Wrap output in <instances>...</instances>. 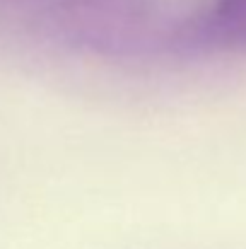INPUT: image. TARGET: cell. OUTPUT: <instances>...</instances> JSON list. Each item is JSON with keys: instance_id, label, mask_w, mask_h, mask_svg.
I'll return each mask as SVG.
<instances>
[{"instance_id": "obj_1", "label": "cell", "mask_w": 246, "mask_h": 249, "mask_svg": "<svg viewBox=\"0 0 246 249\" xmlns=\"http://www.w3.org/2000/svg\"><path fill=\"white\" fill-rule=\"evenodd\" d=\"M0 19L106 56H133L164 41L157 0H0Z\"/></svg>"}, {"instance_id": "obj_2", "label": "cell", "mask_w": 246, "mask_h": 249, "mask_svg": "<svg viewBox=\"0 0 246 249\" xmlns=\"http://www.w3.org/2000/svg\"><path fill=\"white\" fill-rule=\"evenodd\" d=\"M188 53H246V0H210L166 34Z\"/></svg>"}]
</instances>
